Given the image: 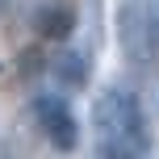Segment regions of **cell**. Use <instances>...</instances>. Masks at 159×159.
Masks as SVG:
<instances>
[{
    "label": "cell",
    "instance_id": "cell-1",
    "mask_svg": "<svg viewBox=\"0 0 159 159\" xmlns=\"http://www.w3.org/2000/svg\"><path fill=\"white\" fill-rule=\"evenodd\" d=\"M92 151L96 159H147L151 126L130 88H101L92 96Z\"/></svg>",
    "mask_w": 159,
    "mask_h": 159
},
{
    "label": "cell",
    "instance_id": "cell-2",
    "mask_svg": "<svg viewBox=\"0 0 159 159\" xmlns=\"http://www.w3.org/2000/svg\"><path fill=\"white\" fill-rule=\"evenodd\" d=\"M117 46L134 63L159 55V0H126L117 8Z\"/></svg>",
    "mask_w": 159,
    "mask_h": 159
},
{
    "label": "cell",
    "instance_id": "cell-3",
    "mask_svg": "<svg viewBox=\"0 0 159 159\" xmlns=\"http://www.w3.org/2000/svg\"><path fill=\"white\" fill-rule=\"evenodd\" d=\"M30 113H34V121H38L42 138H46L55 151L71 155L75 147H80V117H75V109L59 92H38L30 101Z\"/></svg>",
    "mask_w": 159,
    "mask_h": 159
},
{
    "label": "cell",
    "instance_id": "cell-4",
    "mask_svg": "<svg viewBox=\"0 0 159 159\" xmlns=\"http://www.w3.org/2000/svg\"><path fill=\"white\" fill-rule=\"evenodd\" d=\"M75 25H80V13H75V4H67V0L46 4L38 13V34H42V38H67Z\"/></svg>",
    "mask_w": 159,
    "mask_h": 159
},
{
    "label": "cell",
    "instance_id": "cell-5",
    "mask_svg": "<svg viewBox=\"0 0 159 159\" xmlns=\"http://www.w3.org/2000/svg\"><path fill=\"white\" fill-rule=\"evenodd\" d=\"M50 71H55L63 84H88V75H92V55H84V50H59L55 59H50Z\"/></svg>",
    "mask_w": 159,
    "mask_h": 159
}]
</instances>
